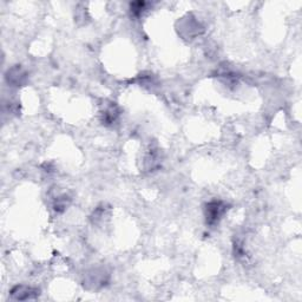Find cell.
Masks as SVG:
<instances>
[{"mask_svg": "<svg viewBox=\"0 0 302 302\" xmlns=\"http://www.w3.org/2000/svg\"><path fill=\"white\" fill-rule=\"evenodd\" d=\"M225 212V207L221 202H212L207 206V222L214 224L218 222Z\"/></svg>", "mask_w": 302, "mask_h": 302, "instance_id": "cell-1", "label": "cell"}]
</instances>
